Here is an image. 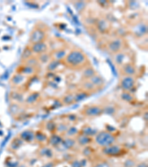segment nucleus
Here are the masks:
<instances>
[{
	"instance_id": "bb28decb",
	"label": "nucleus",
	"mask_w": 148,
	"mask_h": 167,
	"mask_svg": "<svg viewBox=\"0 0 148 167\" xmlns=\"http://www.w3.org/2000/svg\"><path fill=\"white\" fill-rule=\"evenodd\" d=\"M35 139L38 142H44V141L47 140V137L44 133L39 132L35 134Z\"/></svg>"
},
{
	"instance_id": "cd10ccee",
	"label": "nucleus",
	"mask_w": 148,
	"mask_h": 167,
	"mask_svg": "<svg viewBox=\"0 0 148 167\" xmlns=\"http://www.w3.org/2000/svg\"><path fill=\"white\" fill-rule=\"evenodd\" d=\"M121 96H122V99L124 100L127 101V102H131L133 100V97L128 91H123V93L121 95Z\"/></svg>"
},
{
	"instance_id": "9b49d317",
	"label": "nucleus",
	"mask_w": 148,
	"mask_h": 167,
	"mask_svg": "<svg viewBox=\"0 0 148 167\" xmlns=\"http://www.w3.org/2000/svg\"><path fill=\"white\" fill-rule=\"evenodd\" d=\"M51 58L52 59H55V60H58L62 62L64 59V58L66 57L67 52L65 50L62 49V48H59V49H56L51 54Z\"/></svg>"
},
{
	"instance_id": "b1692460",
	"label": "nucleus",
	"mask_w": 148,
	"mask_h": 167,
	"mask_svg": "<svg viewBox=\"0 0 148 167\" xmlns=\"http://www.w3.org/2000/svg\"><path fill=\"white\" fill-rule=\"evenodd\" d=\"M62 141H63V140L56 135H52V137L49 140L50 144L53 145H57L58 144H60L61 143H62Z\"/></svg>"
},
{
	"instance_id": "c85d7f7f",
	"label": "nucleus",
	"mask_w": 148,
	"mask_h": 167,
	"mask_svg": "<svg viewBox=\"0 0 148 167\" xmlns=\"http://www.w3.org/2000/svg\"><path fill=\"white\" fill-rule=\"evenodd\" d=\"M94 167H110V166L107 163H100L96 164Z\"/></svg>"
},
{
	"instance_id": "f8f14e48",
	"label": "nucleus",
	"mask_w": 148,
	"mask_h": 167,
	"mask_svg": "<svg viewBox=\"0 0 148 167\" xmlns=\"http://www.w3.org/2000/svg\"><path fill=\"white\" fill-rule=\"evenodd\" d=\"M76 141L79 143V145L86 146V145L91 143V142L92 141V139L91 137L87 136V135H83V134H81V135H78L77 138H76Z\"/></svg>"
},
{
	"instance_id": "412c9836",
	"label": "nucleus",
	"mask_w": 148,
	"mask_h": 167,
	"mask_svg": "<svg viewBox=\"0 0 148 167\" xmlns=\"http://www.w3.org/2000/svg\"><path fill=\"white\" fill-rule=\"evenodd\" d=\"M51 59H52L51 55L48 54L47 52L38 56V60H39V62H42V63H48Z\"/></svg>"
},
{
	"instance_id": "1a4fd4ad",
	"label": "nucleus",
	"mask_w": 148,
	"mask_h": 167,
	"mask_svg": "<svg viewBox=\"0 0 148 167\" xmlns=\"http://www.w3.org/2000/svg\"><path fill=\"white\" fill-rule=\"evenodd\" d=\"M122 151V148L120 146H119L117 145H114V144L109 145V146L105 147L102 149V152L105 155H108V156H116V155H120Z\"/></svg>"
},
{
	"instance_id": "39448f33",
	"label": "nucleus",
	"mask_w": 148,
	"mask_h": 167,
	"mask_svg": "<svg viewBox=\"0 0 148 167\" xmlns=\"http://www.w3.org/2000/svg\"><path fill=\"white\" fill-rule=\"evenodd\" d=\"M104 108L97 105H92L87 106L82 110V113L88 118H96L103 113Z\"/></svg>"
},
{
	"instance_id": "f257e3e1",
	"label": "nucleus",
	"mask_w": 148,
	"mask_h": 167,
	"mask_svg": "<svg viewBox=\"0 0 148 167\" xmlns=\"http://www.w3.org/2000/svg\"><path fill=\"white\" fill-rule=\"evenodd\" d=\"M62 63L70 69L79 70L89 66L90 61L84 51L79 49H73L67 54Z\"/></svg>"
},
{
	"instance_id": "a878e982",
	"label": "nucleus",
	"mask_w": 148,
	"mask_h": 167,
	"mask_svg": "<svg viewBox=\"0 0 148 167\" xmlns=\"http://www.w3.org/2000/svg\"><path fill=\"white\" fill-rule=\"evenodd\" d=\"M75 143H76V140H74L73 139H72V138H67V139H65L64 141H62V143H64V145H65L67 148H70L75 145Z\"/></svg>"
},
{
	"instance_id": "ddd939ff",
	"label": "nucleus",
	"mask_w": 148,
	"mask_h": 167,
	"mask_svg": "<svg viewBox=\"0 0 148 167\" xmlns=\"http://www.w3.org/2000/svg\"><path fill=\"white\" fill-rule=\"evenodd\" d=\"M20 139L30 143L35 139V133L31 129L25 130L20 134Z\"/></svg>"
},
{
	"instance_id": "a211bd4d",
	"label": "nucleus",
	"mask_w": 148,
	"mask_h": 167,
	"mask_svg": "<svg viewBox=\"0 0 148 167\" xmlns=\"http://www.w3.org/2000/svg\"><path fill=\"white\" fill-rule=\"evenodd\" d=\"M33 56V54L32 51L31 50L29 46H28L27 48H25V50L23 51L22 54V57H21V59H22V62H25V61L28 60L30 58H31Z\"/></svg>"
},
{
	"instance_id": "7ed1b4c3",
	"label": "nucleus",
	"mask_w": 148,
	"mask_h": 167,
	"mask_svg": "<svg viewBox=\"0 0 148 167\" xmlns=\"http://www.w3.org/2000/svg\"><path fill=\"white\" fill-rule=\"evenodd\" d=\"M47 38V34L45 31L39 28H34L31 32L29 37V42L31 44L37 42H45Z\"/></svg>"
},
{
	"instance_id": "9d476101",
	"label": "nucleus",
	"mask_w": 148,
	"mask_h": 167,
	"mask_svg": "<svg viewBox=\"0 0 148 167\" xmlns=\"http://www.w3.org/2000/svg\"><path fill=\"white\" fill-rule=\"evenodd\" d=\"M36 66H33V65H28V64L23 63L20 67H19V71H18V74H21L24 76H29V75H32V74H35L36 72Z\"/></svg>"
},
{
	"instance_id": "393cba45",
	"label": "nucleus",
	"mask_w": 148,
	"mask_h": 167,
	"mask_svg": "<svg viewBox=\"0 0 148 167\" xmlns=\"http://www.w3.org/2000/svg\"><path fill=\"white\" fill-rule=\"evenodd\" d=\"M39 93H36V92L33 93V94H31V95L27 98L26 102H28V103L29 104L33 103V102H35L37 100V99L39 98Z\"/></svg>"
},
{
	"instance_id": "f3484780",
	"label": "nucleus",
	"mask_w": 148,
	"mask_h": 167,
	"mask_svg": "<svg viewBox=\"0 0 148 167\" xmlns=\"http://www.w3.org/2000/svg\"><path fill=\"white\" fill-rule=\"evenodd\" d=\"M82 91H86V92H88V94H90V93L92 92V91H96V90H98V88L92 85V82H91L90 80H84L83 82H82Z\"/></svg>"
},
{
	"instance_id": "c756f323",
	"label": "nucleus",
	"mask_w": 148,
	"mask_h": 167,
	"mask_svg": "<svg viewBox=\"0 0 148 167\" xmlns=\"http://www.w3.org/2000/svg\"><path fill=\"white\" fill-rule=\"evenodd\" d=\"M137 167H147V165L145 164L144 163H142L139 164V165L137 166Z\"/></svg>"
},
{
	"instance_id": "6ab92c4d",
	"label": "nucleus",
	"mask_w": 148,
	"mask_h": 167,
	"mask_svg": "<svg viewBox=\"0 0 148 167\" xmlns=\"http://www.w3.org/2000/svg\"><path fill=\"white\" fill-rule=\"evenodd\" d=\"M81 134H83V135H87V136H89V137H93L97 134V132H96V130H94L93 128H92L91 127L89 126H85L83 127V128L82 129V133Z\"/></svg>"
},
{
	"instance_id": "aec40b11",
	"label": "nucleus",
	"mask_w": 148,
	"mask_h": 167,
	"mask_svg": "<svg viewBox=\"0 0 148 167\" xmlns=\"http://www.w3.org/2000/svg\"><path fill=\"white\" fill-rule=\"evenodd\" d=\"M62 62L58 60H55V59H51L49 62H48V65L47 66V70L50 72H52V71H55L56 68H58V66L59 65V64Z\"/></svg>"
},
{
	"instance_id": "5701e85b",
	"label": "nucleus",
	"mask_w": 148,
	"mask_h": 167,
	"mask_svg": "<svg viewBox=\"0 0 148 167\" xmlns=\"http://www.w3.org/2000/svg\"><path fill=\"white\" fill-rule=\"evenodd\" d=\"M88 95H89V94H88V92H86V91H82V90L80 92H78L77 94L74 95V97H75V102H79V101L82 100H84L85 98H86Z\"/></svg>"
},
{
	"instance_id": "423d86ee",
	"label": "nucleus",
	"mask_w": 148,
	"mask_h": 167,
	"mask_svg": "<svg viewBox=\"0 0 148 167\" xmlns=\"http://www.w3.org/2000/svg\"><path fill=\"white\" fill-rule=\"evenodd\" d=\"M136 80L133 77L125 76L120 81V86L123 91H129L134 87Z\"/></svg>"
},
{
	"instance_id": "4be33fe9",
	"label": "nucleus",
	"mask_w": 148,
	"mask_h": 167,
	"mask_svg": "<svg viewBox=\"0 0 148 167\" xmlns=\"http://www.w3.org/2000/svg\"><path fill=\"white\" fill-rule=\"evenodd\" d=\"M63 103L66 105H70L75 102V97L73 94H68L63 97Z\"/></svg>"
},
{
	"instance_id": "4468645a",
	"label": "nucleus",
	"mask_w": 148,
	"mask_h": 167,
	"mask_svg": "<svg viewBox=\"0 0 148 167\" xmlns=\"http://www.w3.org/2000/svg\"><path fill=\"white\" fill-rule=\"evenodd\" d=\"M25 81H26L25 76L21 74H18V73L14 75V77L11 78V83L14 85H16V86L22 85L23 83H25Z\"/></svg>"
},
{
	"instance_id": "0eeeda50",
	"label": "nucleus",
	"mask_w": 148,
	"mask_h": 167,
	"mask_svg": "<svg viewBox=\"0 0 148 167\" xmlns=\"http://www.w3.org/2000/svg\"><path fill=\"white\" fill-rule=\"evenodd\" d=\"M120 71L124 77H133L136 74V68L132 62H126L121 65Z\"/></svg>"
},
{
	"instance_id": "6e6552de",
	"label": "nucleus",
	"mask_w": 148,
	"mask_h": 167,
	"mask_svg": "<svg viewBox=\"0 0 148 167\" xmlns=\"http://www.w3.org/2000/svg\"><path fill=\"white\" fill-rule=\"evenodd\" d=\"M30 48L32 51L33 54H40L46 53L48 50V46L45 42H37V43L31 44L30 45Z\"/></svg>"
},
{
	"instance_id": "f03ea898",
	"label": "nucleus",
	"mask_w": 148,
	"mask_h": 167,
	"mask_svg": "<svg viewBox=\"0 0 148 167\" xmlns=\"http://www.w3.org/2000/svg\"><path fill=\"white\" fill-rule=\"evenodd\" d=\"M94 141L98 145L105 148L114 144L116 142V136L110 132L102 131L97 132V134L95 135Z\"/></svg>"
},
{
	"instance_id": "2eb2a0df",
	"label": "nucleus",
	"mask_w": 148,
	"mask_h": 167,
	"mask_svg": "<svg viewBox=\"0 0 148 167\" xmlns=\"http://www.w3.org/2000/svg\"><path fill=\"white\" fill-rule=\"evenodd\" d=\"M96 74V71L95 69L92 68V66L89 65V66L86 67L83 69V72H82V77L85 80H90L92 77Z\"/></svg>"
},
{
	"instance_id": "dca6fc26",
	"label": "nucleus",
	"mask_w": 148,
	"mask_h": 167,
	"mask_svg": "<svg viewBox=\"0 0 148 167\" xmlns=\"http://www.w3.org/2000/svg\"><path fill=\"white\" fill-rule=\"evenodd\" d=\"M88 80L90 81L92 85H94L95 87H96L97 88H102V87H103L104 85H105L104 79L97 74H96V75H94L93 77H92L90 80Z\"/></svg>"
},
{
	"instance_id": "20e7f679",
	"label": "nucleus",
	"mask_w": 148,
	"mask_h": 167,
	"mask_svg": "<svg viewBox=\"0 0 148 167\" xmlns=\"http://www.w3.org/2000/svg\"><path fill=\"white\" fill-rule=\"evenodd\" d=\"M125 46V42L122 38H116L110 41L107 44V49L109 52L113 54H117L120 53Z\"/></svg>"
}]
</instances>
